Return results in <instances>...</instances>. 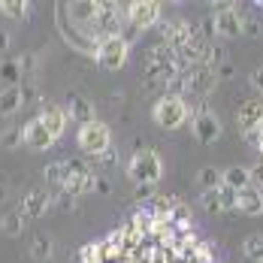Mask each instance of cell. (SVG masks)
I'll return each instance as SVG.
<instances>
[{
  "mask_svg": "<svg viewBox=\"0 0 263 263\" xmlns=\"http://www.w3.org/2000/svg\"><path fill=\"white\" fill-rule=\"evenodd\" d=\"M251 85H254V88L260 91V97H263V67H257V70L251 73Z\"/></svg>",
  "mask_w": 263,
  "mask_h": 263,
  "instance_id": "8d00e7d4",
  "label": "cell"
},
{
  "mask_svg": "<svg viewBox=\"0 0 263 263\" xmlns=\"http://www.w3.org/2000/svg\"><path fill=\"white\" fill-rule=\"evenodd\" d=\"M236 209L242 212V215H263V194L254 191L251 184L242 187V191H236Z\"/></svg>",
  "mask_w": 263,
  "mask_h": 263,
  "instance_id": "2e32d148",
  "label": "cell"
},
{
  "mask_svg": "<svg viewBox=\"0 0 263 263\" xmlns=\"http://www.w3.org/2000/svg\"><path fill=\"white\" fill-rule=\"evenodd\" d=\"M9 46H12V36L6 33V30H0V54L6 58V52H9Z\"/></svg>",
  "mask_w": 263,
  "mask_h": 263,
  "instance_id": "74e56055",
  "label": "cell"
},
{
  "mask_svg": "<svg viewBox=\"0 0 263 263\" xmlns=\"http://www.w3.org/2000/svg\"><path fill=\"white\" fill-rule=\"evenodd\" d=\"M182 76H184V91L194 94V97H206L215 88V82H218L215 79V70H209V67H191V70H184Z\"/></svg>",
  "mask_w": 263,
  "mask_h": 263,
  "instance_id": "30bf717a",
  "label": "cell"
},
{
  "mask_svg": "<svg viewBox=\"0 0 263 263\" xmlns=\"http://www.w3.org/2000/svg\"><path fill=\"white\" fill-rule=\"evenodd\" d=\"M221 184H227L233 191L248 187V166H227V170H221Z\"/></svg>",
  "mask_w": 263,
  "mask_h": 263,
  "instance_id": "ffe728a7",
  "label": "cell"
},
{
  "mask_svg": "<svg viewBox=\"0 0 263 263\" xmlns=\"http://www.w3.org/2000/svg\"><path fill=\"white\" fill-rule=\"evenodd\" d=\"M49 209H52V191H46V187H30L22 200L25 218H43Z\"/></svg>",
  "mask_w": 263,
  "mask_h": 263,
  "instance_id": "7c38bea8",
  "label": "cell"
},
{
  "mask_svg": "<svg viewBox=\"0 0 263 263\" xmlns=\"http://www.w3.org/2000/svg\"><path fill=\"white\" fill-rule=\"evenodd\" d=\"M22 106H25L22 85H15V88H3V91H0V115H15Z\"/></svg>",
  "mask_w": 263,
  "mask_h": 263,
  "instance_id": "e0dca14e",
  "label": "cell"
},
{
  "mask_svg": "<svg viewBox=\"0 0 263 263\" xmlns=\"http://www.w3.org/2000/svg\"><path fill=\"white\" fill-rule=\"evenodd\" d=\"M22 142H25L30 152H49L58 139L46 130V124H43L40 118H30L25 127H22Z\"/></svg>",
  "mask_w": 263,
  "mask_h": 263,
  "instance_id": "8fae6325",
  "label": "cell"
},
{
  "mask_svg": "<svg viewBox=\"0 0 263 263\" xmlns=\"http://www.w3.org/2000/svg\"><path fill=\"white\" fill-rule=\"evenodd\" d=\"M94 194H100V197H109V194H112V184H109V179L97 176V179H94Z\"/></svg>",
  "mask_w": 263,
  "mask_h": 263,
  "instance_id": "836d02e7",
  "label": "cell"
},
{
  "mask_svg": "<svg viewBox=\"0 0 263 263\" xmlns=\"http://www.w3.org/2000/svg\"><path fill=\"white\" fill-rule=\"evenodd\" d=\"M43 124H46V130L52 133L54 139H61L64 136V130H67V112H64V106H52V103H46L43 109H40V115H36Z\"/></svg>",
  "mask_w": 263,
  "mask_h": 263,
  "instance_id": "4fadbf2b",
  "label": "cell"
},
{
  "mask_svg": "<svg viewBox=\"0 0 263 263\" xmlns=\"http://www.w3.org/2000/svg\"><path fill=\"white\" fill-rule=\"evenodd\" d=\"M248 184H251L254 191H260V194H263V163L248 166Z\"/></svg>",
  "mask_w": 263,
  "mask_h": 263,
  "instance_id": "4dcf8cb0",
  "label": "cell"
},
{
  "mask_svg": "<svg viewBox=\"0 0 263 263\" xmlns=\"http://www.w3.org/2000/svg\"><path fill=\"white\" fill-rule=\"evenodd\" d=\"M18 142H22V130L18 127L0 130V148H18Z\"/></svg>",
  "mask_w": 263,
  "mask_h": 263,
  "instance_id": "f1b7e54d",
  "label": "cell"
},
{
  "mask_svg": "<svg viewBox=\"0 0 263 263\" xmlns=\"http://www.w3.org/2000/svg\"><path fill=\"white\" fill-rule=\"evenodd\" d=\"M54 203H58V209H64V212L76 209V197H70V194H64V191H58V197L52 194V206Z\"/></svg>",
  "mask_w": 263,
  "mask_h": 263,
  "instance_id": "1f68e13d",
  "label": "cell"
},
{
  "mask_svg": "<svg viewBox=\"0 0 263 263\" xmlns=\"http://www.w3.org/2000/svg\"><path fill=\"white\" fill-rule=\"evenodd\" d=\"M254 130H257V136H260V152H263V118L257 121V127H254Z\"/></svg>",
  "mask_w": 263,
  "mask_h": 263,
  "instance_id": "ab89813d",
  "label": "cell"
},
{
  "mask_svg": "<svg viewBox=\"0 0 263 263\" xmlns=\"http://www.w3.org/2000/svg\"><path fill=\"white\" fill-rule=\"evenodd\" d=\"M76 142H79V148L85 155H91V158H97V155H103L112 148V130L106 127L103 121H88V124H82L79 133H76Z\"/></svg>",
  "mask_w": 263,
  "mask_h": 263,
  "instance_id": "277c9868",
  "label": "cell"
},
{
  "mask_svg": "<svg viewBox=\"0 0 263 263\" xmlns=\"http://www.w3.org/2000/svg\"><path fill=\"white\" fill-rule=\"evenodd\" d=\"M215 191H218V187H215ZM215 191H203V197H200V206L206 212H212V215L221 212V203H218V194H215Z\"/></svg>",
  "mask_w": 263,
  "mask_h": 263,
  "instance_id": "f546056e",
  "label": "cell"
},
{
  "mask_svg": "<svg viewBox=\"0 0 263 263\" xmlns=\"http://www.w3.org/2000/svg\"><path fill=\"white\" fill-rule=\"evenodd\" d=\"M160 33H163V46H166V49H173V52H179L182 46H187V43L197 36V30L187 25L184 18L163 22V25H160Z\"/></svg>",
  "mask_w": 263,
  "mask_h": 263,
  "instance_id": "9c48e42d",
  "label": "cell"
},
{
  "mask_svg": "<svg viewBox=\"0 0 263 263\" xmlns=\"http://www.w3.org/2000/svg\"><path fill=\"white\" fill-rule=\"evenodd\" d=\"M0 12H3L6 18L22 22V18L30 15V3H27V0H0Z\"/></svg>",
  "mask_w": 263,
  "mask_h": 263,
  "instance_id": "603a6c76",
  "label": "cell"
},
{
  "mask_svg": "<svg viewBox=\"0 0 263 263\" xmlns=\"http://www.w3.org/2000/svg\"><path fill=\"white\" fill-rule=\"evenodd\" d=\"M242 12H239L236 6H218L215 9V15H212V33H218V36H224V40H230V36H239L242 33Z\"/></svg>",
  "mask_w": 263,
  "mask_h": 263,
  "instance_id": "ba28073f",
  "label": "cell"
},
{
  "mask_svg": "<svg viewBox=\"0 0 263 263\" xmlns=\"http://www.w3.org/2000/svg\"><path fill=\"white\" fill-rule=\"evenodd\" d=\"M124 18L133 30H145L160 22V3L158 0H133L124 6Z\"/></svg>",
  "mask_w": 263,
  "mask_h": 263,
  "instance_id": "52a82bcc",
  "label": "cell"
},
{
  "mask_svg": "<svg viewBox=\"0 0 263 263\" xmlns=\"http://www.w3.org/2000/svg\"><path fill=\"white\" fill-rule=\"evenodd\" d=\"M191 130L197 136V142H203V145H212L218 136H221V118L212 112L209 106H197V109H191Z\"/></svg>",
  "mask_w": 263,
  "mask_h": 263,
  "instance_id": "5b68a950",
  "label": "cell"
},
{
  "mask_svg": "<svg viewBox=\"0 0 263 263\" xmlns=\"http://www.w3.org/2000/svg\"><path fill=\"white\" fill-rule=\"evenodd\" d=\"M43 179H46V182L52 184L54 191H61V187H64V163H61V160L49 163V166L43 170Z\"/></svg>",
  "mask_w": 263,
  "mask_h": 263,
  "instance_id": "4316f807",
  "label": "cell"
},
{
  "mask_svg": "<svg viewBox=\"0 0 263 263\" xmlns=\"http://www.w3.org/2000/svg\"><path fill=\"white\" fill-rule=\"evenodd\" d=\"M0 230L6 233V236H18L22 230H25V215L22 209H9L3 218H0Z\"/></svg>",
  "mask_w": 263,
  "mask_h": 263,
  "instance_id": "44dd1931",
  "label": "cell"
},
{
  "mask_svg": "<svg viewBox=\"0 0 263 263\" xmlns=\"http://www.w3.org/2000/svg\"><path fill=\"white\" fill-rule=\"evenodd\" d=\"M263 118V100L257 97V100H245V103L236 109V124L239 130H254L257 127V121Z\"/></svg>",
  "mask_w": 263,
  "mask_h": 263,
  "instance_id": "9a60e30c",
  "label": "cell"
},
{
  "mask_svg": "<svg viewBox=\"0 0 263 263\" xmlns=\"http://www.w3.org/2000/svg\"><path fill=\"white\" fill-rule=\"evenodd\" d=\"M127 54H130V46H127L121 36H109V40H103V43L97 46L94 58H97V64H100L103 70L115 73V70H121V67L127 64Z\"/></svg>",
  "mask_w": 263,
  "mask_h": 263,
  "instance_id": "8992f818",
  "label": "cell"
},
{
  "mask_svg": "<svg viewBox=\"0 0 263 263\" xmlns=\"http://www.w3.org/2000/svg\"><path fill=\"white\" fill-rule=\"evenodd\" d=\"M203 33H206V36L212 33V15H206V18H203Z\"/></svg>",
  "mask_w": 263,
  "mask_h": 263,
  "instance_id": "f35d334b",
  "label": "cell"
},
{
  "mask_svg": "<svg viewBox=\"0 0 263 263\" xmlns=\"http://www.w3.org/2000/svg\"><path fill=\"white\" fill-rule=\"evenodd\" d=\"M191 221H194V212H191V206L179 200V203L173 206V212H170V224H176L182 233H187V230H191Z\"/></svg>",
  "mask_w": 263,
  "mask_h": 263,
  "instance_id": "7402d4cb",
  "label": "cell"
},
{
  "mask_svg": "<svg viewBox=\"0 0 263 263\" xmlns=\"http://www.w3.org/2000/svg\"><path fill=\"white\" fill-rule=\"evenodd\" d=\"M0 82L3 88H15L22 85V70H18V58H0Z\"/></svg>",
  "mask_w": 263,
  "mask_h": 263,
  "instance_id": "ac0fdd59",
  "label": "cell"
},
{
  "mask_svg": "<svg viewBox=\"0 0 263 263\" xmlns=\"http://www.w3.org/2000/svg\"><path fill=\"white\" fill-rule=\"evenodd\" d=\"M215 194H218V203H221V212H233V209H236V191H233V187L221 184V187H218Z\"/></svg>",
  "mask_w": 263,
  "mask_h": 263,
  "instance_id": "83f0119b",
  "label": "cell"
},
{
  "mask_svg": "<svg viewBox=\"0 0 263 263\" xmlns=\"http://www.w3.org/2000/svg\"><path fill=\"white\" fill-rule=\"evenodd\" d=\"M242 254L254 263H263V233H251L242 242Z\"/></svg>",
  "mask_w": 263,
  "mask_h": 263,
  "instance_id": "cb8c5ba5",
  "label": "cell"
},
{
  "mask_svg": "<svg viewBox=\"0 0 263 263\" xmlns=\"http://www.w3.org/2000/svg\"><path fill=\"white\" fill-rule=\"evenodd\" d=\"M155 197V184H136V200H152Z\"/></svg>",
  "mask_w": 263,
  "mask_h": 263,
  "instance_id": "e575fe53",
  "label": "cell"
},
{
  "mask_svg": "<svg viewBox=\"0 0 263 263\" xmlns=\"http://www.w3.org/2000/svg\"><path fill=\"white\" fill-rule=\"evenodd\" d=\"M197 184H200L203 191L221 187V170H218V166H203V170L197 173Z\"/></svg>",
  "mask_w": 263,
  "mask_h": 263,
  "instance_id": "484cf974",
  "label": "cell"
},
{
  "mask_svg": "<svg viewBox=\"0 0 263 263\" xmlns=\"http://www.w3.org/2000/svg\"><path fill=\"white\" fill-rule=\"evenodd\" d=\"M52 254H54V242H52V236H46V233H36V236L30 239V257H33L36 263L52 260Z\"/></svg>",
  "mask_w": 263,
  "mask_h": 263,
  "instance_id": "d6986e66",
  "label": "cell"
},
{
  "mask_svg": "<svg viewBox=\"0 0 263 263\" xmlns=\"http://www.w3.org/2000/svg\"><path fill=\"white\" fill-rule=\"evenodd\" d=\"M127 176L136 184H158L163 179V160L155 148H142L136 152L127 163Z\"/></svg>",
  "mask_w": 263,
  "mask_h": 263,
  "instance_id": "7a4b0ae2",
  "label": "cell"
},
{
  "mask_svg": "<svg viewBox=\"0 0 263 263\" xmlns=\"http://www.w3.org/2000/svg\"><path fill=\"white\" fill-rule=\"evenodd\" d=\"M67 118L70 121H76V124H88V121H94V103L88 100V97H82V94H70L67 97Z\"/></svg>",
  "mask_w": 263,
  "mask_h": 263,
  "instance_id": "5bb4252c",
  "label": "cell"
},
{
  "mask_svg": "<svg viewBox=\"0 0 263 263\" xmlns=\"http://www.w3.org/2000/svg\"><path fill=\"white\" fill-rule=\"evenodd\" d=\"M242 139H245L251 148H257V152H260V136H257V130H245V133H242Z\"/></svg>",
  "mask_w": 263,
  "mask_h": 263,
  "instance_id": "d590c367",
  "label": "cell"
},
{
  "mask_svg": "<svg viewBox=\"0 0 263 263\" xmlns=\"http://www.w3.org/2000/svg\"><path fill=\"white\" fill-rule=\"evenodd\" d=\"M152 118L163 130H179L184 121L191 118V106L184 103L182 97H166L163 94L158 103L152 106Z\"/></svg>",
  "mask_w": 263,
  "mask_h": 263,
  "instance_id": "3957f363",
  "label": "cell"
},
{
  "mask_svg": "<svg viewBox=\"0 0 263 263\" xmlns=\"http://www.w3.org/2000/svg\"><path fill=\"white\" fill-rule=\"evenodd\" d=\"M64 163V194H70V197H85V194H94V179H97V173L79 158H67L61 160Z\"/></svg>",
  "mask_w": 263,
  "mask_h": 263,
  "instance_id": "6da1fadb",
  "label": "cell"
},
{
  "mask_svg": "<svg viewBox=\"0 0 263 263\" xmlns=\"http://www.w3.org/2000/svg\"><path fill=\"white\" fill-rule=\"evenodd\" d=\"M3 200H6V187H0V203H3Z\"/></svg>",
  "mask_w": 263,
  "mask_h": 263,
  "instance_id": "60d3db41",
  "label": "cell"
},
{
  "mask_svg": "<svg viewBox=\"0 0 263 263\" xmlns=\"http://www.w3.org/2000/svg\"><path fill=\"white\" fill-rule=\"evenodd\" d=\"M176 203H179V197H173V194H158V197H152V215H155V218H170V212H173Z\"/></svg>",
  "mask_w": 263,
  "mask_h": 263,
  "instance_id": "d4e9b609",
  "label": "cell"
},
{
  "mask_svg": "<svg viewBox=\"0 0 263 263\" xmlns=\"http://www.w3.org/2000/svg\"><path fill=\"white\" fill-rule=\"evenodd\" d=\"M242 33L251 36V40H257L260 36V22L257 18H242Z\"/></svg>",
  "mask_w": 263,
  "mask_h": 263,
  "instance_id": "d6a6232c",
  "label": "cell"
}]
</instances>
